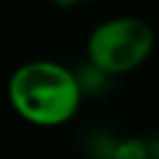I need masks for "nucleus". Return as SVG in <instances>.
<instances>
[{
  "label": "nucleus",
  "instance_id": "2",
  "mask_svg": "<svg viewBox=\"0 0 159 159\" xmlns=\"http://www.w3.org/2000/svg\"><path fill=\"white\" fill-rule=\"evenodd\" d=\"M154 49V30L136 16H115L91 30L87 59L98 73L124 75L148 61Z\"/></svg>",
  "mask_w": 159,
  "mask_h": 159
},
{
  "label": "nucleus",
  "instance_id": "1",
  "mask_svg": "<svg viewBox=\"0 0 159 159\" xmlns=\"http://www.w3.org/2000/svg\"><path fill=\"white\" fill-rule=\"evenodd\" d=\"M77 77L56 61H28L12 73L7 84L14 112L24 122L42 129L66 124L80 108Z\"/></svg>",
  "mask_w": 159,
  "mask_h": 159
}]
</instances>
